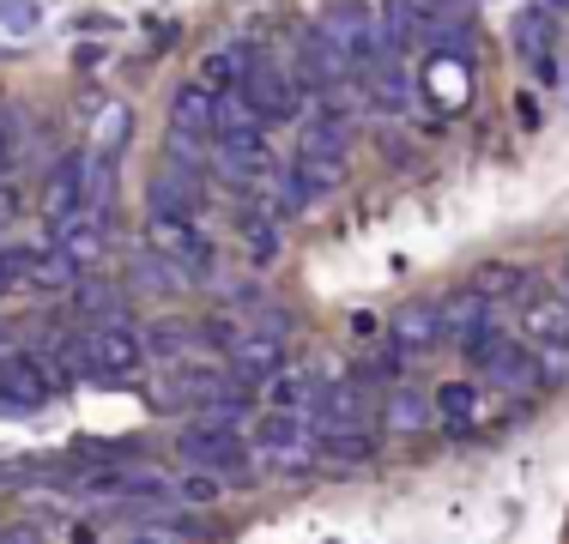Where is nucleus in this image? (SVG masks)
Wrapping results in <instances>:
<instances>
[{
    "instance_id": "ddd939ff",
    "label": "nucleus",
    "mask_w": 569,
    "mask_h": 544,
    "mask_svg": "<svg viewBox=\"0 0 569 544\" xmlns=\"http://www.w3.org/2000/svg\"><path fill=\"white\" fill-rule=\"evenodd\" d=\"M388 339H395V357H412V351H430L442 339V315L430 303H406L400 315H395V326H388Z\"/></svg>"
},
{
    "instance_id": "f257e3e1",
    "label": "nucleus",
    "mask_w": 569,
    "mask_h": 544,
    "mask_svg": "<svg viewBox=\"0 0 569 544\" xmlns=\"http://www.w3.org/2000/svg\"><path fill=\"white\" fill-rule=\"evenodd\" d=\"M56 363H67V375H79V381H128L146 363V339L128 321L86 326L67 351H56Z\"/></svg>"
},
{
    "instance_id": "6ab92c4d",
    "label": "nucleus",
    "mask_w": 569,
    "mask_h": 544,
    "mask_svg": "<svg viewBox=\"0 0 569 544\" xmlns=\"http://www.w3.org/2000/svg\"><path fill=\"white\" fill-rule=\"evenodd\" d=\"M376 435L363 424H333V430H316V454L333 460V466H358V460H370Z\"/></svg>"
},
{
    "instance_id": "aec40b11",
    "label": "nucleus",
    "mask_w": 569,
    "mask_h": 544,
    "mask_svg": "<svg viewBox=\"0 0 569 544\" xmlns=\"http://www.w3.org/2000/svg\"><path fill=\"white\" fill-rule=\"evenodd\" d=\"M485 381H491V387H503V393H527V387H539V351H527V345H509L503 357L491 363V370H485Z\"/></svg>"
},
{
    "instance_id": "39448f33",
    "label": "nucleus",
    "mask_w": 569,
    "mask_h": 544,
    "mask_svg": "<svg viewBox=\"0 0 569 544\" xmlns=\"http://www.w3.org/2000/svg\"><path fill=\"white\" fill-rule=\"evenodd\" d=\"M237 98L249 103V115L261 121V128H267V121H291L297 109H303V98H297V79L284 73V67H273L267 54L249 67V79L237 85Z\"/></svg>"
},
{
    "instance_id": "58836bf2",
    "label": "nucleus",
    "mask_w": 569,
    "mask_h": 544,
    "mask_svg": "<svg viewBox=\"0 0 569 544\" xmlns=\"http://www.w3.org/2000/svg\"><path fill=\"white\" fill-rule=\"evenodd\" d=\"M546 7H551V12H569V0H546Z\"/></svg>"
},
{
    "instance_id": "72a5a7b5",
    "label": "nucleus",
    "mask_w": 569,
    "mask_h": 544,
    "mask_svg": "<svg viewBox=\"0 0 569 544\" xmlns=\"http://www.w3.org/2000/svg\"><path fill=\"white\" fill-rule=\"evenodd\" d=\"M194 333H200V339H207V345H212V351H230V345H237V333H242V326H237V321H230V315H212V321H200V326H194Z\"/></svg>"
},
{
    "instance_id": "412c9836",
    "label": "nucleus",
    "mask_w": 569,
    "mask_h": 544,
    "mask_svg": "<svg viewBox=\"0 0 569 544\" xmlns=\"http://www.w3.org/2000/svg\"><path fill=\"white\" fill-rule=\"evenodd\" d=\"M128 284H133V291H146V296H176V291H182V272H176L158 249H140L128 261Z\"/></svg>"
},
{
    "instance_id": "dca6fc26",
    "label": "nucleus",
    "mask_w": 569,
    "mask_h": 544,
    "mask_svg": "<svg viewBox=\"0 0 569 544\" xmlns=\"http://www.w3.org/2000/svg\"><path fill=\"white\" fill-rule=\"evenodd\" d=\"M254 61H261V49H254V43H219L207 61H200V79H207L212 91H237L242 79H249Z\"/></svg>"
},
{
    "instance_id": "f03ea898",
    "label": "nucleus",
    "mask_w": 569,
    "mask_h": 544,
    "mask_svg": "<svg viewBox=\"0 0 569 544\" xmlns=\"http://www.w3.org/2000/svg\"><path fill=\"white\" fill-rule=\"evenodd\" d=\"M321 31L333 37V49L346 54V67H351V79H363L376 61H382V24H376V12L363 7V0H333L328 7V19H321Z\"/></svg>"
},
{
    "instance_id": "cd10ccee",
    "label": "nucleus",
    "mask_w": 569,
    "mask_h": 544,
    "mask_svg": "<svg viewBox=\"0 0 569 544\" xmlns=\"http://www.w3.org/2000/svg\"><path fill=\"white\" fill-rule=\"evenodd\" d=\"M316 381H309V375H273V387H267V412H297V417H303L309 412V405H316Z\"/></svg>"
},
{
    "instance_id": "7c9ffc66",
    "label": "nucleus",
    "mask_w": 569,
    "mask_h": 544,
    "mask_svg": "<svg viewBox=\"0 0 569 544\" xmlns=\"http://www.w3.org/2000/svg\"><path fill=\"white\" fill-rule=\"evenodd\" d=\"M140 339H146V357H182L188 339H194V326L188 321H152Z\"/></svg>"
},
{
    "instance_id": "4be33fe9",
    "label": "nucleus",
    "mask_w": 569,
    "mask_h": 544,
    "mask_svg": "<svg viewBox=\"0 0 569 544\" xmlns=\"http://www.w3.org/2000/svg\"><path fill=\"white\" fill-rule=\"evenodd\" d=\"M73 309H79L91 326L128 321V291H121V284H73Z\"/></svg>"
},
{
    "instance_id": "423d86ee",
    "label": "nucleus",
    "mask_w": 569,
    "mask_h": 544,
    "mask_svg": "<svg viewBox=\"0 0 569 544\" xmlns=\"http://www.w3.org/2000/svg\"><path fill=\"white\" fill-rule=\"evenodd\" d=\"M152 249L164 254V261L182 272V279H200V272L212 266V242H207V230H200L194 218H164V212H152Z\"/></svg>"
},
{
    "instance_id": "7ed1b4c3",
    "label": "nucleus",
    "mask_w": 569,
    "mask_h": 544,
    "mask_svg": "<svg viewBox=\"0 0 569 544\" xmlns=\"http://www.w3.org/2000/svg\"><path fill=\"white\" fill-rule=\"evenodd\" d=\"M49 393H61L56 363L31 357V351H0V412L31 417V412H43Z\"/></svg>"
},
{
    "instance_id": "c756f323",
    "label": "nucleus",
    "mask_w": 569,
    "mask_h": 544,
    "mask_svg": "<svg viewBox=\"0 0 569 544\" xmlns=\"http://www.w3.org/2000/svg\"><path fill=\"white\" fill-rule=\"evenodd\" d=\"M509 345H515V339H509V333H497V326H491V321H485V326H479V333H467V339H460V357H467V363H472V370H479V375H485V370H491V363H497V357H503V351H509Z\"/></svg>"
},
{
    "instance_id": "a211bd4d",
    "label": "nucleus",
    "mask_w": 569,
    "mask_h": 544,
    "mask_svg": "<svg viewBox=\"0 0 569 544\" xmlns=\"http://www.w3.org/2000/svg\"><path fill=\"white\" fill-rule=\"evenodd\" d=\"M521 326L533 345H569V296H533Z\"/></svg>"
},
{
    "instance_id": "ea45409f",
    "label": "nucleus",
    "mask_w": 569,
    "mask_h": 544,
    "mask_svg": "<svg viewBox=\"0 0 569 544\" xmlns=\"http://www.w3.org/2000/svg\"><path fill=\"white\" fill-rule=\"evenodd\" d=\"M0 351H7V326H0Z\"/></svg>"
},
{
    "instance_id": "bb28decb",
    "label": "nucleus",
    "mask_w": 569,
    "mask_h": 544,
    "mask_svg": "<svg viewBox=\"0 0 569 544\" xmlns=\"http://www.w3.org/2000/svg\"><path fill=\"white\" fill-rule=\"evenodd\" d=\"M316 424H321V430H333V424H363L358 387H321V393H316Z\"/></svg>"
},
{
    "instance_id": "f8f14e48",
    "label": "nucleus",
    "mask_w": 569,
    "mask_h": 544,
    "mask_svg": "<svg viewBox=\"0 0 569 544\" xmlns=\"http://www.w3.org/2000/svg\"><path fill=\"white\" fill-rule=\"evenodd\" d=\"M103 236H110V212H73V218H61L56 249L73 266H86V261H98V254H103Z\"/></svg>"
},
{
    "instance_id": "2eb2a0df",
    "label": "nucleus",
    "mask_w": 569,
    "mask_h": 544,
    "mask_svg": "<svg viewBox=\"0 0 569 544\" xmlns=\"http://www.w3.org/2000/svg\"><path fill=\"white\" fill-rule=\"evenodd\" d=\"M86 490H98V496H140V502H164L170 484L158 478V472H133V466H103L91 472Z\"/></svg>"
},
{
    "instance_id": "393cba45",
    "label": "nucleus",
    "mask_w": 569,
    "mask_h": 544,
    "mask_svg": "<svg viewBox=\"0 0 569 544\" xmlns=\"http://www.w3.org/2000/svg\"><path fill=\"white\" fill-rule=\"evenodd\" d=\"M297 152H316V158L346 163V121L333 115V109H321V115L303 128V145H297Z\"/></svg>"
},
{
    "instance_id": "6e6552de",
    "label": "nucleus",
    "mask_w": 569,
    "mask_h": 544,
    "mask_svg": "<svg viewBox=\"0 0 569 544\" xmlns=\"http://www.w3.org/2000/svg\"><path fill=\"white\" fill-rule=\"evenodd\" d=\"M230 370L242 381H261V375H279L284 370V321L273 315L267 326H249V333H237V345L224 351Z\"/></svg>"
},
{
    "instance_id": "f704fd0d",
    "label": "nucleus",
    "mask_w": 569,
    "mask_h": 544,
    "mask_svg": "<svg viewBox=\"0 0 569 544\" xmlns=\"http://www.w3.org/2000/svg\"><path fill=\"white\" fill-rule=\"evenodd\" d=\"M0 24H7V31H31L37 7H31V0H0Z\"/></svg>"
},
{
    "instance_id": "9d476101",
    "label": "nucleus",
    "mask_w": 569,
    "mask_h": 544,
    "mask_svg": "<svg viewBox=\"0 0 569 544\" xmlns=\"http://www.w3.org/2000/svg\"><path fill=\"white\" fill-rule=\"evenodd\" d=\"M340 79H351V67H346V54L333 49V37L321 31H303V43H297V85H309V91H333Z\"/></svg>"
},
{
    "instance_id": "2f4dec72",
    "label": "nucleus",
    "mask_w": 569,
    "mask_h": 544,
    "mask_svg": "<svg viewBox=\"0 0 569 544\" xmlns=\"http://www.w3.org/2000/svg\"><path fill=\"white\" fill-rule=\"evenodd\" d=\"M430 417V400L425 393H412V387H400L395 400H388V430H400V435H412L418 424Z\"/></svg>"
},
{
    "instance_id": "1a4fd4ad",
    "label": "nucleus",
    "mask_w": 569,
    "mask_h": 544,
    "mask_svg": "<svg viewBox=\"0 0 569 544\" xmlns=\"http://www.w3.org/2000/svg\"><path fill=\"white\" fill-rule=\"evenodd\" d=\"M212 121H219V91L207 79H182L170 91V133H188V140H212Z\"/></svg>"
},
{
    "instance_id": "4468645a",
    "label": "nucleus",
    "mask_w": 569,
    "mask_h": 544,
    "mask_svg": "<svg viewBox=\"0 0 569 544\" xmlns=\"http://www.w3.org/2000/svg\"><path fill=\"white\" fill-rule=\"evenodd\" d=\"M146 206L164 212V218H194V206H200V175L164 163V170L152 175V200H146Z\"/></svg>"
},
{
    "instance_id": "f3484780",
    "label": "nucleus",
    "mask_w": 569,
    "mask_h": 544,
    "mask_svg": "<svg viewBox=\"0 0 569 544\" xmlns=\"http://www.w3.org/2000/svg\"><path fill=\"white\" fill-rule=\"evenodd\" d=\"M437 315H442V339H467L491 321V296L472 284V291H455L449 303H437Z\"/></svg>"
},
{
    "instance_id": "473e14b6",
    "label": "nucleus",
    "mask_w": 569,
    "mask_h": 544,
    "mask_svg": "<svg viewBox=\"0 0 569 544\" xmlns=\"http://www.w3.org/2000/svg\"><path fill=\"white\" fill-rule=\"evenodd\" d=\"M188 538H200L194 521H152L140 533H128V544H188Z\"/></svg>"
},
{
    "instance_id": "9b49d317",
    "label": "nucleus",
    "mask_w": 569,
    "mask_h": 544,
    "mask_svg": "<svg viewBox=\"0 0 569 544\" xmlns=\"http://www.w3.org/2000/svg\"><path fill=\"white\" fill-rule=\"evenodd\" d=\"M73 212H86V152H67L49 163V175H43V218H73Z\"/></svg>"
},
{
    "instance_id": "c85d7f7f",
    "label": "nucleus",
    "mask_w": 569,
    "mask_h": 544,
    "mask_svg": "<svg viewBox=\"0 0 569 544\" xmlns=\"http://www.w3.org/2000/svg\"><path fill=\"white\" fill-rule=\"evenodd\" d=\"M242 249H249L254 266L279 261V224L267 212H242Z\"/></svg>"
},
{
    "instance_id": "e433bc0d",
    "label": "nucleus",
    "mask_w": 569,
    "mask_h": 544,
    "mask_svg": "<svg viewBox=\"0 0 569 544\" xmlns=\"http://www.w3.org/2000/svg\"><path fill=\"white\" fill-rule=\"evenodd\" d=\"M0 544H37V538H31V526H7V533H0Z\"/></svg>"
},
{
    "instance_id": "20e7f679",
    "label": "nucleus",
    "mask_w": 569,
    "mask_h": 544,
    "mask_svg": "<svg viewBox=\"0 0 569 544\" xmlns=\"http://www.w3.org/2000/svg\"><path fill=\"white\" fill-rule=\"evenodd\" d=\"M254 454H261L267 472H303L316 460V430L297 412H267L254 424Z\"/></svg>"
},
{
    "instance_id": "5701e85b",
    "label": "nucleus",
    "mask_w": 569,
    "mask_h": 544,
    "mask_svg": "<svg viewBox=\"0 0 569 544\" xmlns=\"http://www.w3.org/2000/svg\"><path fill=\"white\" fill-rule=\"evenodd\" d=\"M515 43H521V54L546 61V54L558 49V12H551V7H527L521 19H515Z\"/></svg>"
},
{
    "instance_id": "4c0bfd02",
    "label": "nucleus",
    "mask_w": 569,
    "mask_h": 544,
    "mask_svg": "<svg viewBox=\"0 0 569 544\" xmlns=\"http://www.w3.org/2000/svg\"><path fill=\"white\" fill-rule=\"evenodd\" d=\"M12 284H19V272H12V261H7V254H0V296H7Z\"/></svg>"
},
{
    "instance_id": "0eeeda50",
    "label": "nucleus",
    "mask_w": 569,
    "mask_h": 544,
    "mask_svg": "<svg viewBox=\"0 0 569 544\" xmlns=\"http://www.w3.org/2000/svg\"><path fill=\"white\" fill-rule=\"evenodd\" d=\"M176 454L194 472H219V466H237L242 460V435H237V424H219V417H194L176 435Z\"/></svg>"
},
{
    "instance_id": "c9c22d12",
    "label": "nucleus",
    "mask_w": 569,
    "mask_h": 544,
    "mask_svg": "<svg viewBox=\"0 0 569 544\" xmlns=\"http://www.w3.org/2000/svg\"><path fill=\"white\" fill-rule=\"evenodd\" d=\"M176 490H182L188 502H212V496H219V478H212V472H188Z\"/></svg>"
},
{
    "instance_id": "b1692460",
    "label": "nucleus",
    "mask_w": 569,
    "mask_h": 544,
    "mask_svg": "<svg viewBox=\"0 0 569 544\" xmlns=\"http://www.w3.org/2000/svg\"><path fill=\"white\" fill-rule=\"evenodd\" d=\"M128 128H133V115H128V103H103L98 109V121H91V158H121V145H128Z\"/></svg>"
},
{
    "instance_id": "a878e982",
    "label": "nucleus",
    "mask_w": 569,
    "mask_h": 544,
    "mask_svg": "<svg viewBox=\"0 0 569 544\" xmlns=\"http://www.w3.org/2000/svg\"><path fill=\"white\" fill-rule=\"evenodd\" d=\"M437 412H442V424H449L455 435H467L472 412H479V387H472V381H449V387H437Z\"/></svg>"
}]
</instances>
